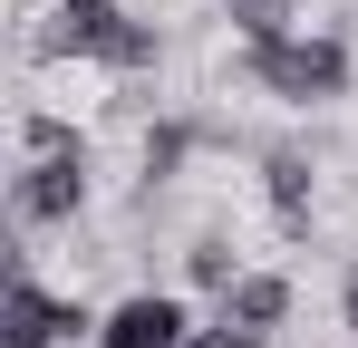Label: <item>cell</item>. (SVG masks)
I'll use <instances>...</instances> for the list:
<instances>
[{"mask_svg": "<svg viewBox=\"0 0 358 348\" xmlns=\"http://www.w3.org/2000/svg\"><path fill=\"white\" fill-rule=\"evenodd\" d=\"M184 339H194V319H184L175 290H136L97 319V348H184Z\"/></svg>", "mask_w": 358, "mask_h": 348, "instance_id": "cell-5", "label": "cell"}, {"mask_svg": "<svg viewBox=\"0 0 358 348\" xmlns=\"http://www.w3.org/2000/svg\"><path fill=\"white\" fill-rule=\"evenodd\" d=\"M78 329H97V319H87V300L39 290V271L20 261L10 290H0V339H10V348H59V339H78Z\"/></svg>", "mask_w": 358, "mask_h": 348, "instance_id": "cell-4", "label": "cell"}, {"mask_svg": "<svg viewBox=\"0 0 358 348\" xmlns=\"http://www.w3.org/2000/svg\"><path fill=\"white\" fill-rule=\"evenodd\" d=\"M223 20L262 49V39H281V29H291V0H223Z\"/></svg>", "mask_w": 358, "mask_h": 348, "instance_id": "cell-8", "label": "cell"}, {"mask_svg": "<svg viewBox=\"0 0 358 348\" xmlns=\"http://www.w3.org/2000/svg\"><path fill=\"white\" fill-rule=\"evenodd\" d=\"M184 348H271V339H262V329H242L233 310H213V319H203V329H194Z\"/></svg>", "mask_w": 358, "mask_h": 348, "instance_id": "cell-9", "label": "cell"}, {"mask_svg": "<svg viewBox=\"0 0 358 348\" xmlns=\"http://www.w3.org/2000/svg\"><path fill=\"white\" fill-rule=\"evenodd\" d=\"M87 213V136L68 116H39L20 126V184H10V223L20 232H49V223H78Z\"/></svg>", "mask_w": 358, "mask_h": 348, "instance_id": "cell-1", "label": "cell"}, {"mask_svg": "<svg viewBox=\"0 0 358 348\" xmlns=\"http://www.w3.org/2000/svg\"><path fill=\"white\" fill-rule=\"evenodd\" d=\"M291 300H300V290L281 281V271H242V281L223 290V310H233L242 329H262V339H271V329H291Z\"/></svg>", "mask_w": 358, "mask_h": 348, "instance_id": "cell-6", "label": "cell"}, {"mask_svg": "<svg viewBox=\"0 0 358 348\" xmlns=\"http://www.w3.org/2000/svg\"><path fill=\"white\" fill-rule=\"evenodd\" d=\"M29 97H39V116L87 126V116H107V97H117V68L87 58V49H39L29 58Z\"/></svg>", "mask_w": 358, "mask_h": 348, "instance_id": "cell-3", "label": "cell"}, {"mask_svg": "<svg viewBox=\"0 0 358 348\" xmlns=\"http://www.w3.org/2000/svg\"><path fill=\"white\" fill-rule=\"evenodd\" d=\"M184 281H203V290H233V281H242L233 242H223V232H194V242H184Z\"/></svg>", "mask_w": 358, "mask_h": 348, "instance_id": "cell-7", "label": "cell"}, {"mask_svg": "<svg viewBox=\"0 0 358 348\" xmlns=\"http://www.w3.org/2000/svg\"><path fill=\"white\" fill-rule=\"evenodd\" d=\"M252 87L262 97H281V107H329V97H349V49L339 39H300V29H281V39H262L252 49Z\"/></svg>", "mask_w": 358, "mask_h": 348, "instance_id": "cell-2", "label": "cell"}]
</instances>
